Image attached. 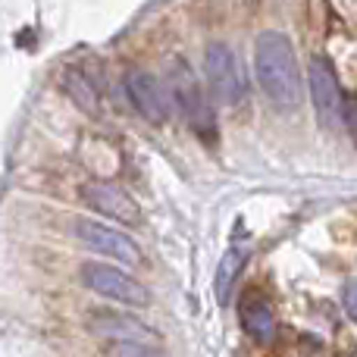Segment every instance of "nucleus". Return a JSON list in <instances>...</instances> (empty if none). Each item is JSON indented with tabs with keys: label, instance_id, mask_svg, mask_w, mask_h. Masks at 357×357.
Returning a JSON list of instances; mask_svg holds the SVG:
<instances>
[{
	"label": "nucleus",
	"instance_id": "1",
	"mask_svg": "<svg viewBox=\"0 0 357 357\" xmlns=\"http://www.w3.org/2000/svg\"><path fill=\"white\" fill-rule=\"evenodd\" d=\"M254 73L264 88L266 100L276 104L279 110H295L304 98L301 69L291 41L282 31H264L254 47Z\"/></svg>",
	"mask_w": 357,
	"mask_h": 357
},
{
	"label": "nucleus",
	"instance_id": "2",
	"mask_svg": "<svg viewBox=\"0 0 357 357\" xmlns=\"http://www.w3.org/2000/svg\"><path fill=\"white\" fill-rule=\"evenodd\" d=\"M169 94H173V100H176L178 113L185 116V123H188V129L195 132L204 144H213L216 135H220L213 107H210L207 91L201 88V82L191 73L188 63L178 60L173 66V73H169Z\"/></svg>",
	"mask_w": 357,
	"mask_h": 357
},
{
	"label": "nucleus",
	"instance_id": "3",
	"mask_svg": "<svg viewBox=\"0 0 357 357\" xmlns=\"http://www.w3.org/2000/svg\"><path fill=\"white\" fill-rule=\"evenodd\" d=\"M204 75H207L210 91L222 104L235 107L248 98V73L232 44L226 41L207 44V50H204Z\"/></svg>",
	"mask_w": 357,
	"mask_h": 357
},
{
	"label": "nucleus",
	"instance_id": "4",
	"mask_svg": "<svg viewBox=\"0 0 357 357\" xmlns=\"http://www.w3.org/2000/svg\"><path fill=\"white\" fill-rule=\"evenodd\" d=\"M82 282L91 291H98L100 298H110L116 304H129V307H144L151 301L148 289L138 279H132L129 273H123L119 266H110V264H85L82 266Z\"/></svg>",
	"mask_w": 357,
	"mask_h": 357
},
{
	"label": "nucleus",
	"instance_id": "5",
	"mask_svg": "<svg viewBox=\"0 0 357 357\" xmlns=\"http://www.w3.org/2000/svg\"><path fill=\"white\" fill-rule=\"evenodd\" d=\"M75 238L85 248H91V251L116 260V264H126V266L142 264V248L135 245L132 235H126L116 226H107V222H98V220H79L75 222Z\"/></svg>",
	"mask_w": 357,
	"mask_h": 357
},
{
	"label": "nucleus",
	"instance_id": "6",
	"mask_svg": "<svg viewBox=\"0 0 357 357\" xmlns=\"http://www.w3.org/2000/svg\"><path fill=\"white\" fill-rule=\"evenodd\" d=\"M307 79H310V100H314L320 126H326V129L342 126V119H345V98H342V85L335 79V69L329 66V60L314 56L307 69Z\"/></svg>",
	"mask_w": 357,
	"mask_h": 357
},
{
	"label": "nucleus",
	"instance_id": "7",
	"mask_svg": "<svg viewBox=\"0 0 357 357\" xmlns=\"http://www.w3.org/2000/svg\"><path fill=\"white\" fill-rule=\"evenodd\" d=\"M91 333L100 335L104 342H113V345L151 348V351L160 345V333L157 329H151L148 323L135 320V317H126V314H94Z\"/></svg>",
	"mask_w": 357,
	"mask_h": 357
},
{
	"label": "nucleus",
	"instance_id": "8",
	"mask_svg": "<svg viewBox=\"0 0 357 357\" xmlns=\"http://www.w3.org/2000/svg\"><path fill=\"white\" fill-rule=\"evenodd\" d=\"M123 88H126L129 104L135 107V113H142L148 123H163V119H169V94L157 75L132 69V73L126 75Z\"/></svg>",
	"mask_w": 357,
	"mask_h": 357
},
{
	"label": "nucleus",
	"instance_id": "9",
	"mask_svg": "<svg viewBox=\"0 0 357 357\" xmlns=\"http://www.w3.org/2000/svg\"><path fill=\"white\" fill-rule=\"evenodd\" d=\"M85 201L98 210L100 216L123 222V226H135L138 222V207L129 197V191H123L116 182H91L85 185Z\"/></svg>",
	"mask_w": 357,
	"mask_h": 357
},
{
	"label": "nucleus",
	"instance_id": "10",
	"mask_svg": "<svg viewBox=\"0 0 357 357\" xmlns=\"http://www.w3.org/2000/svg\"><path fill=\"white\" fill-rule=\"evenodd\" d=\"M241 326L251 335L254 342L266 345L276 335V317H273V307L264 301V298H251V301L241 304Z\"/></svg>",
	"mask_w": 357,
	"mask_h": 357
},
{
	"label": "nucleus",
	"instance_id": "11",
	"mask_svg": "<svg viewBox=\"0 0 357 357\" xmlns=\"http://www.w3.org/2000/svg\"><path fill=\"white\" fill-rule=\"evenodd\" d=\"M241 266H245V251L229 248V251L222 254L220 266H216V279H213V291H216V301L220 304H229V295H232V289H235V279H238Z\"/></svg>",
	"mask_w": 357,
	"mask_h": 357
},
{
	"label": "nucleus",
	"instance_id": "12",
	"mask_svg": "<svg viewBox=\"0 0 357 357\" xmlns=\"http://www.w3.org/2000/svg\"><path fill=\"white\" fill-rule=\"evenodd\" d=\"M63 88H66V94L82 107V110L91 113V110H98V107H100L98 85H94V82L82 73V69H69V73L63 75Z\"/></svg>",
	"mask_w": 357,
	"mask_h": 357
},
{
	"label": "nucleus",
	"instance_id": "13",
	"mask_svg": "<svg viewBox=\"0 0 357 357\" xmlns=\"http://www.w3.org/2000/svg\"><path fill=\"white\" fill-rule=\"evenodd\" d=\"M345 129H348V135L354 138V144H357V94H351V98L345 100Z\"/></svg>",
	"mask_w": 357,
	"mask_h": 357
},
{
	"label": "nucleus",
	"instance_id": "14",
	"mask_svg": "<svg viewBox=\"0 0 357 357\" xmlns=\"http://www.w3.org/2000/svg\"><path fill=\"white\" fill-rule=\"evenodd\" d=\"M342 301H345V310H348V317L357 323V279L354 282H348L345 285V295H342Z\"/></svg>",
	"mask_w": 357,
	"mask_h": 357
}]
</instances>
